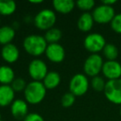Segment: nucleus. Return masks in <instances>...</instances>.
I'll return each instance as SVG.
<instances>
[{"instance_id": "obj_35", "label": "nucleus", "mask_w": 121, "mask_h": 121, "mask_svg": "<svg viewBox=\"0 0 121 121\" xmlns=\"http://www.w3.org/2000/svg\"><path fill=\"white\" fill-rule=\"evenodd\" d=\"M2 121H3V120H2Z\"/></svg>"}, {"instance_id": "obj_12", "label": "nucleus", "mask_w": 121, "mask_h": 121, "mask_svg": "<svg viewBox=\"0 0 121 121\" xmlns=\"http://www.w3.org/2000/svg\"><path fill=\"white\" fill-rule=\"evenodd\" d=\"M1 56L8 64H13L17 62L20 56L19 49L15 44L10 43L3 46L1 50Z\"/></svg>"}, {"instance_id": "obj_3", "label": "nucleus", "mask_w": 121, "mask_h": 121, "mask_svg": "<svg viewBox=\"0 0 121 121\" xmlns=\"http://www.w3.org/2000/svg\"><path fill=\"white\" fill-rule=\"evenodd\" d=\"M56 22V15L52 9H45L38 12L33 18V23L37 29L47 31L54 27Z\"/></svg>"}, {"instance_id": "obj_9", "label": "nucleus", "mask_w": 121, "mask_h": 121, "mask_svg": "<svg viewBox=\"0 0 121 121\" xmlns=\"http://www.w3.org/2000/svg\"><path fill=\"white\" fill-rule=\"evenodd\" d=\"M27 71L32 81H42L48 73V68L45 61L40 59H34L29 63Z\"/></svg>"}, {"instance_id": "obj_16", "label": "nucleus", "mask_w": 121, "mask_h": 121, "mask_svg": "<svg viewBox=\"0 0 121 121\" xmlns=\"http://www.w3.org/2000/svg\"><path fill=\"white\" fill-rule=\"evenodd\" d=\"M95 21L91 13H82L77 21V27L80 31L83 32H88L92 29Z\"/></svg>"}, {"instance_id": "obj_2", "label": "nucleus", "mask_w": 121, "mask_h": 121, "mask_svg": "<svg viewBox=\"0 0 121 121\" xmlns=\"http://www.w3.org/2000/svg\"><path fill=\"white\" fill-rule=\"evenodd\" d=\"M23 95L27 104H38L45 99L47 89L42 81H32L27 84L23 91Z\"/></svg>"}, {"instance_id": "obj_6", "label": "nucleus", "mask_w": 121, "mask_h": 121, "mask_svg": "<svg viewBox=\"0 0 121 121\" xmlns=\"http://www.w3.org/2000/svg\"><path fill=\"white\" fill-rule=\"evenodd\" d=\"M106 44L104 36L98 32L88 34L83 42L84 47L91 54H99V52L103 51Z\"/></svg>"}, {"instance_id": "obj_19", "label": "nucleus", "mask_w": 121, "mask_h": 121, "mask_svg": "<svg viewBox=\"0 0 121 121\" xmlns=\"http://www.w3.org/2000/svg\"><path fill=\"white\" fill-rule=\"evenodd\" d=\"M16 35L15 29L11 26L0 27V44L3 46L12 43Z\"/></svg>"}, {"instance_id": "obj_8", "label": "nucleus", "mask_w": 121, "mask_h": 121, "mask_svg": "<svg viewBox=\"0 0 121 121\" xmlns=\"http://www.w3.org/2000/svg\"><path fill=\"white\" fill-rule=\"evenodd\" d=\"M92 17L95 22L99 24H107L110 23L115 16V11L113 7L104 5L101 4L100 5L95 7L93 9Z\"/></svg>"}, {"instance_id": "obj_1", "label": "nucleus", "mask_w": 121, "mask_h": 121, "mask_svg": "<svg viewBox=\"0 0 121 121\" xmlns=\"http://www.w3.org/2000/svg\"><path fill=\"white\" fill-rule=\"evenodd\" d=\"M48 43L45 40L43 36L41 35H29L24 38L22 42V47L28 55L32 56H40L45 54Z\"/></svg>"}, {"instance_id": "obj_23", "label": "nucleus", "mask_w": 121, "mask_h": 121, "mask_svg": "<svg viewBox=\"0 0 121 121\" xmlns=\"http://www.w3.org/2000/svg\"><path fill=\"white\" fill-rule=\"evenodd\" d=\"M106 81L104 80L102 76H96L95 77H92L91 81V86L93 89L95 91L100 92V91H104V87H105Z\"/></svg>"}, {"instance_id": "obj_7", "label": "nucleus", "mask_w": 121, "mask_h": 121, "mask_svg": "<svg viewBox=\"0 0 121 121\" xmlns=\"http://www.w3.org/2000/svg\"><path fill=\"white\" fill-rule=\"evenodd\" d=\"M104 94L109 102L121 105V78L106 81Z\"/></svg>"}, {"instance_id": "obj_5", "label": "nucleus", "mask_w": 121, "mask_h": 121, "mask_svg": "<svg viewBox=\"0 0 121 121\" xmlns=\"http://www.w3.org/2000/svg\"><path fill=\"white\" fill-rule=\"evenodd\" d=\"M104 62L103 57L99 54H91L86 59L83 65V71L85 75L91 77L99 76L102 71Z\"/></svg>"}, {"instance_id": "obj_21", "label": "nucleus", "mask_w": 121, "mask_h": 121, "mask_svg": "<svg viewBox=\"0 0 121 121\" xmlns=\"http://www.w3.org/2000/svg\"><path fill=\"white\" fill-rule=\"evenodd\" d=\"M17 4L14 1L0 0V15L10 16L15 13Z\"/></svg>"}, {"instance_id": "obj_10", "label": "nucleus", "mask_w": 121, "mask_h": 121, "mask_svg": "<svg viewBox=\"0 0 121 121\" xmlns=\"http://www.w3.org/2000/svg\"><path fill=\"white\" fill-rule=\"evenodd\" d=\"M46 56L52 63H60L66 57V51L60 43L48 44L46 50Z\"/></svg>"}, {"instance_id": "obj_30", "label": "nucleus", "mask_w": 121, "mask_h": 121, "mask_svg": "<svg viewBox=\"0 0 121 121\" xmlns=\"http://www.w3.org/2000/svg\"><path fill=\"white\" fill-rule=\"evenodd\" d=\"M29 3L32 4H42L43 1L42 0H31V1H29Z\"/></svg>"}, {"instance_id": "obj_33", "label": "nucleus", "mask_w": 121, "mask_h": 121, "mask_svg": "<svg viewBox=\"0 0 121 121\" xmlns=\"http://www.w3.org/2000/svg\"><path fill=\"white\" fill-rule=\"evenodd\" d=\"M0 121H2V115H1V113H0Z\"/></svg>"}, {"instance_id": "obj_13", "label": "nucleus", "mask_w": 121, "mask_h": 121, "mask_svg": "<svg viewBox=\"0 0 121 121\" xmlns=\"http://www.w3.org/2000/svg\"><path fill=\"white\" fill-rule=\"evenodd\" d=\"M10 111L15 119H24V118L29 114L28 104L25 99H17L10 105Z\"/></svg>"}, {"instance_id": "obj_18", "label": "nucleus", "mask_w": 121, "mask_h": 121, "mask_svg": "<svg viewBox=\"0 0 121 121\" xmlns=\"http://www.w3.org/2000/svg\"><path fill=\"white\" fill-rule=\"evenodd\" d=\"M60 81H61V78L60 74L57 71H48L42 82L43 83L47 90H53L58 87L59 85L60 84Z\"/></svg>"}, {"instance_id": "obj_15", "label": "nucleus", "mask_w": 121, "mask_h": 121, "mask_svg": "<svg viewBox=\"0 0 121 121\" xmlns=\"http://www.w3.org/2000/svg\"><path fill=\"white\" fill-rule=\"evenodd\" d=\"M52 6L56 12L60 14H68L75 9L76 3L72 0H54Z\"/></svg>"}, {"instance_id": "obj_20", "label": "nucleus", "mask_w": 121, "mask_h": 121, "mask_svg": "<svg viewBox=\"0 0 121 121\" xmlns=\"http://www.w3.org/2000/svg\"><path fill=\"white\" fill-rule=\"evenodd\" d=\"M43 37L48 44L59 43V41L62 37V32L59 28L52 27V28L46 31Z\"/></svg>"}, {"instance_id": "obj_31", "label": "nucleus", "mask_w": 121, "mask_h": 121, "mask_svg": "<svg viewBox=\"0 0 121 121\" xmlns=\"http://www.w3.org/2000/svg\"><path fill=\"white\" fill-rule=\"evenodd\" d=\"M25 18H27V19H31V17H25ZM25 22H31L32 21H31V20H26V19H25Z\"/></svg>"}, {"instance_id": "obj_4", "label": "nucleus", "mask_w": 121, "mask_h": 121, "mask_svg": "<svg viewBox=\"0 0 121 121\" xmlns=\"http://www.w3.org/2000/svg\"><path fill=\"white\" fill-rule=\"evenodd\" d=\"M88 77L82 73H77L71 78L69 82V91L75 96H82L86 94L90 87Z\"/></svg>"}, {"instance_id": "obj_28", "label": "nucleus", "mask_w": 121, "mask_h": 121, "mask_svg": "<svg viewBox=\"0 0 121 121\" xmlns=\"http://www.w3.org/2000/svg\"><path fill=\"white\" fill-rule=\"evenodd\" d=\"M23 121H45V119H44V118L41 114H37L36 112H33V113H29L24 118Z\"/></svg>"}, {"instance_id": "obj_32", "label": "nucleus", "mask_w": 121, "mask_h": 121, "mask_svg": "<svg viewBox=\"0 0 121 121\" xmlns=\"http://www.w3.org/2000/svg\"><path fill=\"white\" fill-rule=\"evenodd\" d=\"M119 114H120V117H121V105H120V109H119Z\"/></svg>"}, {"instance_id": "obj_27", "label": "nucleus", "mask_w": 121, "mask_h": 121, "mask_svg": "<svg viewBox=\"0 0 121 121\" xmlns=\"http://www.w3.org/2000/svg\"><path fill=\"white\" fill-rule=\"evenodd\" d=\"M110 27L115 33L121 34V13L115 14L110 22Z\"/></svg>"}, {"instance_id": "obj_17", "label": "nucleus", "mask_w": 121, "mask_h": 121, "mask_svg": "<svg viewBox=\"0 0 121 121\" xmlns=\"http://www.w3.org/2000/svg\"><path fill=\"white\" fill-rule=\"evenodd\" d=\"M15 78V72L11 66L6 65L0 66V84L11 86Z\"/></svg>"}, {"instance_id": "obj_29", "label": "nucleus", "mask_w": 121, "mask_h": 121, "mask_svg": "<svg viewBox=\"0 0 121 121\" xmlns=\"http://www.w3.org/2000/svg\"><path fill=\"white\" fill-rule=\"evenodd\" d=\"M117 3L116 0H104V1H102L101 4H104V5H107V6H110V7H113L114 4H115Z\"/></svg>"}, {"instance_id": "obj_14", "label": "nucleus", "mask_w": 121, "mask_h": 121, "mask_svg": "<svg viewBox=\"0 0 121 121\" xmlns=\"http://www.w3.org/2000/svg\"><path fill=\"white\" fill-rule=\"evenodd\" d=\"M15 100V91L11 86H0V107H6Z\"/></svg>"}, {"instance_id": "obj_26", "label": "nucleus", "mask_w": 121, "mask_h": 121, "mask_svg": "<svg viewBox=\"0 0 121 121\" xmlns=\"http://www.w3.org/2000/svg\"><path fill=\"white\" fill-rule=\"evenodd\" d=\"M11 86L15 92H21V91H24L26 86H27V83L23 78L17 77L15 78V80L13 81Z\"/></svg>"}, {"instance_id": "obj_24", "label": "nucleus", "mask_w": 121, "mask_h": 121, "mask_svg": "<svg viewBox=\"0 0 121 121\" xmlns=\"http://www.w3.org/2000/svg\"><path fill=\"white\" fill-rule=\"evenodd\" d=\"M76 6L85 13H89V11L95 9V3L94 0H79L76 3Z\"/></svg>"}, {"instance_id": "obj_11", "label": "nucleus", "mask_w": 121, "mask_h": 121, "mask_svg": "<svg viewBox=\"0 0 121 121\" xmlns=\"http://www.w3.org/2000/svg\"><path fill=\"white\" fill-rule=\"evenodd\" d=\"M101 72L108 81L120 79L121 64L117 60H106L104 62Z\"/></svg>"}, {"instance_id": "obj_25", "label": "nucleus", "mask_w": 121, "mask_h": 121, "mask_svg": "<svg viewBox=\"0 0 121 121\" xmlns=\"http://www.w3.org/2000/svg\"><path fill=\"white\" fill-rule=\"evenodd\" d=\"M75 101H76V96L71 92L65 93L62 95L61 99H60V103L61 105L64 108H70L74 104Z\"/></svg>"}, {"instance_id": "obj_34", "label": "nucleus", "mask_w": 121, "mask_h": 121, "mask_svg": "<svg viewBox=\"0 0 121 121\" xmlns=\"http://www.w3.org/2000/svg\"><path fill=\"white\" fill-rule=\"evenodd\" d=\"M0 22H1V19H0Z\"/></svg>"}, {"instance_id": "obj_22", "label": "nucleus", "mask_w": 121, "mask_h": 121, "mask_svg": "<svg viewBox=\"0 0 121 121\" xmlns=\"http://www.w3.org/2000/svg\"><path fill=\"white\" fill-rule=\"evenodd\" d=\"M103 56L107 60H116L119 56V50L114 44L107 43L102 51Z\"/></svg>"}]
</instances>
